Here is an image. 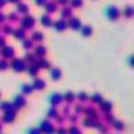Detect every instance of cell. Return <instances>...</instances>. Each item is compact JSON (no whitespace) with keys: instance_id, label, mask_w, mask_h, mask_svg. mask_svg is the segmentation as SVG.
<instances>
[{"instance_id":"24","label":"cell","mask_w":134,"mask_h":134,"mask_svg":"<svg viewBox=\"0 0 134 134\" xmlns=\"http://www.w3.org/2000/svg\"><path fill=\"white\" fill-rule=\"evenodd\" d=\"M8 2H11V3H17V4H18V3H20V0H8Z\"/></svg>"},{"instance_id":"20","label":"cell","mask_w":134,"mask_h":134,"mask_svg":"<svg viewBox=\"0 0 134 134\" xmlns=\"http://www.w3.org/2000/svg\"><path fill=\"white\" fill-rule=\"evenodd\" d=\"M36 4H39V6H45L46 0H36Z\"/></svg>"},{"instance_id":"1","label":"cell","mask_w":134,"mask_h":134,"mask_svg":"<svg viewBox=\"0 0 134 134\" xmlns=\"http://www.w3.org/2000/svg\"><path fill=\"white\" fill-rule=\"evenodd\" d=\"M34 25H35V18L31 15H25L23 20H21V28H24V29H29V28H32Z\"/></svg>"},{"instance_id":"5","label":"cell","mask_w":134,"mask_h":134,"mask_svg":"<svg viewBox=\"0 0 134 134\" xmlns=\"http://www.w3.org/2000/svg\"><path fill=\"white\" fill-rule=\"evenodd\" d=\"M45 7H46V11H48V14H52V13H54V11L57 10V4H56V2L46 3Z\"/></svg>"},{"instance_id":"14","label":"cell","mask_w":134,"mask_h":134,"mask_svg":"<svg viewBox=\"0 0 134 134\" xmlns=\"http://www.w3.org/2000/svg\"><path fill=\"white\" fill-rule=\"evenodd\" d=\"M71 3V6L73 7H81L82 6V0H69Z\"/></svg>"},{"instance_id":"4","label":"cell","mask_w":134,"mask_h":134,"mask_svg":"<svg viewBox=\"0 0 134 134\" xmlns=\"http://www.w3.org/2000/svg\"><path fill=\"white\" fill-rule=\"evenodd\" d=\"M67 27H69V25H67V21L64 18H62V20H59L54 23V28L59 29V31H63V29H66Z\"/></svg>"},{"instance_id":"10","label":"cell","mask_w":134,"mask_h":134,"mask_svg":"<svg viewBox=\"0 0 134 134\" xmlns=\"http://www.w3.org/2000/svg\"><path fill=\"white\" fill-rule=\"evenodd\" d=\"M14 36L17 38V39H24L25 38V31H24V28H18V29H15L14 32Z\"/></svg>"},{"instance_id":"16","label":"cell","mask_w":134,"mask_h":134,"mask_svg":"<svg viewBox=\"0 0 134 134\" xmlns=\"http://www.w3.org/2000/svg\"><path fill=\"white\" fill-rule=\"evenodd\" d=\"M123 13H124V14L127 15V17H131V15H133V7L127 6V7L124 8V11H123Z\"/></svg>"},{"instance_id":"19","label":"cell","mask_w":134,"mask_h":134,"mask_svg":"<svg viewBox=\"0 0 134 134\" xmlns=\"http://www.w3.org/2000/svg\"><path fill=\"white\" fill-rule=\"evenodd\" d=\"M67 3H69V0H57V2H56V4H62L63 7H64Z\"/></svg>"},{"instance_id":"7","label":"cell","mask_w":134,"mask_h":134,"mask_svg":"<svg viewBox=\"0 0 134 134\" xmlns=\"http://www.w3.org/2000/svg\"><path fill=\"white\" fill-rule=\"evenodd\" d=\"M42 39H43V35H42V32H39V31L32 32V35H31V41H32V42H41Z\"/></svg>"},{"instance_id":"15","label":"cell","mask_w":134,"mask_h":134,"mask_svg":"<svg viewBox=\"0 0 134 134\" xmlns=\"http://www.w3.org/2000/svg\"><path fill=\"white\" fill-rule=\"evenodd\" d=\"M7 18L10 21H17V20H18V13H10Z\"/></svg>"},{"instance_id":"18","label":"cell","mask_w":134,"mask_h":134,"mask_svg":"<svg viewBox=\"0 0 134 134\" xmlns=\"http://www.w3.org/2000/svg\"><path fill=\"white\" fill-rule=\"evenodd\" d=\"M36 53L38 54H45L46 53V49L43 48V46H38V48H36Z\"/></svg>"},{"instance_id":"11","label":"cell","mask_w":134,"mask_h":134,"mask_svg":"<svg viewBox=\"0 0 134 134\" xmlns=\"http://www.w3.org/2000/svg\"><path fill=\"white\" fill-rule=\"evenodd\" d=\"M13 54H14V49L10 48V46H6V48L3 49V56L4 57H11Z\"/></svg>"},{"instance_id":"17","label":"cell","mask_w":134,"mask_h":134,"mask_svg":"<svg viewBox=\"0 0 134 134\" xmlns=\"http://www.w3.org/2000/svg\"><path fill=\"white\" fill-rule=\"evenodd\" d=\"M32 46H34V45H32V41H31V39L24 41V48H25V49H31Z\"/></svg>"},{"instance_id":"22","label":"cell","mask_w":134,"mask_h":134,"mask_svg":"<svg viewBox=\"0 0 134 134\" xmlns=\"http://www.w3.org/2000/svg\"><path fill=\"white\" fill-rule=\"evenodd\" d=\"M4 20H6V15H4L3 13L0 11V23H4Z\"/></svg>"},{"instance_id":"9","label":"cell","mask_w":134,"mask_h":134,"mask_svg":"<svg viewBox=\"0 0 134 134\" xmlns=\"http://www.w3.org/2000/svg\"><path fill=\"white\" fill-rule=\"evenodd\" d=\"M71 14H73V10H71V7H63L62 8V17L63 18H67V17H71Z\"/></svg>"},{"instance_id":"8","label":"cell","mask_w":134,"mask_h":134,"mask_svg":"<svg viewBox=\"0 0 134 134\" xmlns=\"http://www.w3.org/2000/svg\"><path fill=\"white\" fill-rule=\"evenodd\" d=\"M17 11L21 13V14H27V13L29 11V7L25 3H18V6H17Z\"/></svg>"},{"instance_id":"12","label":"cell","mask_w":134,"mask_h":134,"mask_svg":"<svg viewBox=\"0 0 134 134\" xmlns=\"http://www.w3.org/2000/svg\"><path fill=\"white\" fill-rule=\"evenodd\" d=\"M81 34H82L84 36H90L91 34H92V28L90 27V25H85V27L81 28Z\"/></svg>"},{"instance_id":"2","label":"cell","mask_w":134,"mask_h":134,"mask_svg":"<svg viewBox=\"0 0 134 134\" xmlns=\"http://www.w3.org/2000/svg\"><path fill=\"white\" fill-rule=\"evenodd\" d=\"M108 15H109V18H112V20H117L120 15V11L117 10V7L112 6V7L108 8Z\"/></svg>"},{"instance_id":"21","label":"cell","mask_w":134,"mask_h":134,"mask_svg":"<svg viewBox=\"0 0 134 134\" xmlns=\"http://www.w3.org/2000/svg\"><path fill=\"white\" fill-rule=\"evenodd\" d=\"M4 45H6V41H4V38L0 36V48H3Z\"/></svg>"},{"instance_id":"13","label":"cell","mask_w":134,"mask_h":134,"mask_svg":"<svg viewBox=\"0 0 134 134\" xmlns=\"http://www.w3.org/2000/svg\"><path fill=\"white\" fill-rule=\"evenodd\" d=\"M3 32L7 34V35H11V34L14 32V28H13L10 24H7V25H4V27H3Z\"/></svg>"},{"instance_id":"6","label":"cell","mask_w":134,"mask_h":134,"mask_svg":"<svg viewBox=\"0 0 134 134\" xmlns=\"http://www.w3.org/2000/svg\"><path fill=\"white\" fill-rule=\"evenodd\" d=\"M41 23L43 27H50L52 25V18H50V14H45V15H42V18H41Z\"/></svg>"},{"instance_id":"23","label":"cell","mask_w":134,"mask_h":134,"mask_svg":"<svg viewBox=\"0 0 134 134\" xmlns=\"http://www.w3.org/2000/svg\"><path fill=\"white\" fill-rule=\"evenodd\" d=\"M6 3H7V0H0V8H3L6 6Z\"/></svg>"},{"instance_id":"3","label":"cell","mask_w":134,"mask_h":134,"mask_svg":"<svg viewBox=\"0 0 134 134\" xmlns=\"http://www.w3.org/2000/svg\"><path fill=\"white\" fill-rule=\"evenodd\" d=\"M67 25H69L70 28L73 29H78L80 27H81V21H80V18H75V17H73L69 23H67Z\"/></svg>"}]
</instances>
